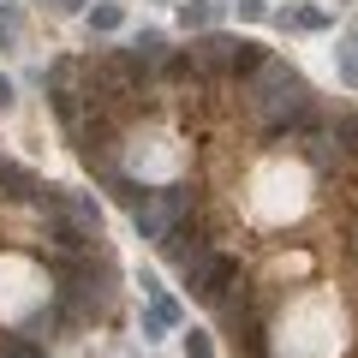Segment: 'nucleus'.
Returning a JSON list of instances; mask_svg holds the SVG:
<instances>
[{
    "label": "nucleus",
    "mask_w": 358,
    "mask_h": 358,
    "mask_svg": "<svg viewBox=\"0 0 358 358\" xmlns=\"http://www.w3.org/2000/svg\"><path fill=\"white\" fill-rule=\"evenodd\" d=\"M257 114H263L268 138H293V131H317L310 120V84L293 72V66H263L257 78Z\"/></svg>",
    "instance_id": "f257e3e1"
},
{
    "label": "nucleus",
    "mask_w": 358,
    "mask_h": 358,
    "mask_svg": "<svg viewBox=\"0 0 358 358\" xmlns=\"http://www.w3.org/2000/svg\"><path fill=\"white\" fill-rule=\"evenodd\" d=\"M185 287H192V299H203V305H227V293L239 287V263H233V257H215V251H209L203 263L185 275Z\"/></svg>",
    "instance_id": "f03ea898"
},
{
    "label": "nucleus",
    "mask_w": 358,
    "mask_h": 358,
    "mask_svg": "<svg viewBox=\"0 0 358 358\" xmlns=\"http://www.w3.org/2000/svg\"><path fill=\"white\" fill-rule=\"evenodd\" d=\"M162 251H167V263L179 268V275H192L197 263H203L209 257V239L197 227H185V221H179V227H167V239H162Z\"/></svg>",
    "instance_id": "7ed1b4c3"
},
{
    "label": "nucleus",
    "mask_w": 358,
    "mask_h": 358,
    "mask_svg": "<svg viewBox=\"0 0 358 358\" xmlns=\"http://www.w3.org/2000/svg\"><path fill=\"white\" fill-rule=\"evenodd\" d=\"M120 60L131 66V78H138V72H150V66H162V60H167V42H162V30H143V36L131 42V48H120Z\"/></svg>",
    "instance_id": "20e7f679"
},
{
    "label": "nucleus",
    "mask_w": 358,
    "mask_h": 358,
    "mask_svg": "<svg viewBox=\"0 0 358 358\" xmlns=\"http://www.w3.org/2000/svg\"><path fill=\"white\" fill-rule=\"evenodd\" d=\"M42 185H36V173H24V167H13V162H0V197L6 203H30Z\"/></svg>",
    "instance_id": "39448f33"
},
{
    "label": "nucleus",
    "mask_w": 358,
    "mask_h": 358,
    "mask_svg": "<svg viewBox=\"0 0 358 358\" xmlns=\"http://www.w3.org/2000/svg\"><path fill=\"white\" fill-rule=\"evenodd\" d=\"M263 66H268V54H263V42H233V60H227V72L233 78H251V72H263Z\"/></svg>",
    "instance_id": "423d86ee"
},
{
    "label": "nucleus",
    "mask_w": 358,
    "mask_h": 358,
    "mask_svg": "<svg viewBox=\"0 0 358 358\" xmlns=\"http://www.w3.org/2000/svg\"><path fill=\"white\" fill-rule=\"evenodd\" d=\"M179 18H185V24H197V30H209L221 18V6L215 0H185V6H179Z\"/></svg>",
    "instance_id": "0eeeda50"
},
{
    "label": "nucleus",
    "mask_w": 358,
    "mask_h": 358,
    "mask_svg": "<svg viewBox=\"0 0 358 358\" xmlns=\"http://www.w3.org/2000/svg\"><path fill=\"white\" fill-rule=\"evenodd\" d=\"M90 30H102V36H108V30H120V6H114V0H108V6H96V13H90Z\"/></svg>",
    "instance_id": "6e6552de"
},
{
    "label": "nucleus",
    "mask_w": 358,
    "mask_h": 358,
    "mask_svg": "<svg viewBox=\"0 0 358 358\" xmlns=\"http://www.w3.org/2000/svg\"><path fill=\"white\" fill-rule=\"evenodd\" d=\"M334 143H346V150H358V114L334 120Z\"/></svg>",
    "instance_id": "1a4fd4ad"
},
{
    "label": "nucleus",
    "mask_w": 358,
    "mask_h": 358,
    "mask_svg": "<svg viewBox=\"0 0 358 358\" xmlns=\"http://www.w3.org/2000/svg\"><path fill=\"white\" fill-rule=\"evenodd\" d=\"M185 358H215V346H209V341H203V334H197V329H192V334H185Z\"/></svg>",
    "instance_id": "9d476101"
},
{
    "label": "nucleus",
    "mask_w": 358,
    "mask_h": 358,
    "mask_svg": "<svg viewBox=\"0 0 358 358\" xmlns=\"http://www.w3.org/2000/svg\"><path fill=\"white\" fill-rule=\"evenodd\" d=\"M293 24H299V30H322V24H329V18H322L317 6H305V13H293Z\"/></svg>",
    "instance_id": "9b49d317"
},
{
    "label": "nucleus",
    "mask_w": 358,
    "mask_h": 358,
    "mask_svg": "<svg viewBox=\"0 0 358 358\" xmlns=\"http://www.w3.org/2000/svg\"><path fill=\"white\" fill-rule=\"evenodd\" d=\"M18 36V13H13V6H0V42H13Z\"/></svg>",
    "instance_id": "f8f14e48"
},
{
    "label": "nucleus",
    "mask_w": 358,
    "mask_h": 358,
    "mask_svg": "<svg viewBox=\"0 0 358 358\" xmlns=\"http://www.w3.org/2000/svg\"><path fill=\"white\" fill-rule=\"evenodd\" d=\"M13 102H18V96H13V78H0V114H6Z\"/></svg>",
    "instance_id": "ddd939ff"
},
{
    "label": "nucleus",
    "mask_w": 358,
    "mask_h": 358,
    "mask_svg": "<svg viewBox=\"0 0 358 358\" xmlns=\"http://www.w3.org/2000/svg\"><path fill=\"white\" fill-rule=\"evenodd\" d=\"M341 72H346V84H358V54H346V60H341Z\"/></svg>",
    "instance_id": "4468645a"
},
{
    "label": "nucleus",
    "mask_w": 358,
    "mask_h": 358,
    "mask_svg": "<svg viewBox=\"0 0 358 358\" xmlns=\"http://www.w3.org/2000/svg\"><path fill=\"white\" fill-rule=\"evenodd\" d=\"M6 358H36V346H13V352H6Z\"/></svg>",
    "instance_id": "2eb2a0df"
},
{
    "label": "nucleus",
    "mask_w": 358,
    "mask_h": 358,
    "mask_svg": "<svg viewBox=\"0 0 358 358\" xmlns=\"http://www.w3.org/2000/svg\"><path fill=\"white\" fill-rule=\"evenodd\" d=\"M54 6H60V13H78V6H84V0H54Z\"/></svg>",
    "instance_id": "dca6fc26"
}]
</instances>
